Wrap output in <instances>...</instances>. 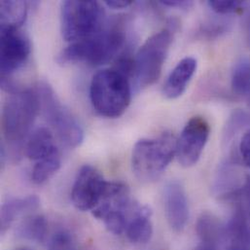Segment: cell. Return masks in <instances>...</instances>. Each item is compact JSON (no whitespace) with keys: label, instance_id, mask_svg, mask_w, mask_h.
<instances>
[{"label":"cell","instance_id":"5bb4252c","mask_svg":"<svg viewBox=\"0 0 250 250\" xmlns=\"http://www.w3.org/2000/svg\"><path fill=\"white\" fill-rule=\"evenodd\" d=\"M151 210L146 206L136 205L125 227L128 241L134 245H146L153 235Z\"/></svg>","mask_w":250,"mask_h":250},{"label":"cell","instance_id":"8fae6325","mask_svg":"<svg viewBox=\"0 0 250 250\" xmlns=\"http://www.w3.org/2000/svg\"><path fill=\"white\" fill-rule=\"evenodd\" d=\"M164 206L169 227L182 232L189 220V205L186 192L178 181H169L164 189Z\"/></svg>","mask_w":250,"mask_h":250},{"label":"cell","instance_id":"836d02e7","mask_svg":"<svg viewBox=\"0 0 250 250\" xmlns=\"http://www.w3.org/2000/svg\"></svg>","mask_w":250,"mask_h":250},{"label":"cell","instance_id":"f546056e","mask_svg":"<svg viewBox=\"0 0 250 250\" xmlns=\"http://www.w3.org/2000/svg\"><path fill=\"white\" fill-rule=\"evenodd\" d=\"M243 193L246 198V203H247V208L249 211V216L250 219V175H248L243 187Z\"/></svg>","mask_w":250,"mask_h":250},{"label":"cell","instance_id":"4dcf8cb0","mask_svg":"<svg viewBox=\"0 0 250 250\" xmlns=\"http://www.w3.org/2000/svg\"><path fill=\"white\" fill-rule=\"evenodd\" d=\"M213 250V249H210V248H208V247H206V246H203V245H201L200 247H198L197 248V250Z\"/></svg>","mask_w":250,"mask_h":250},{"label":"cell","instance_id":"f1b7e54d","mask_svg":"<svg viewBox=\"0 0 250 250\" xmlns=\"http://www.w3.org/2000/svg\"><path fill=\"white\" fill-rule=\"evenodd\" d=\"M105 4L109 8L113 9H124L132 4V1L129 0H106Z\"/></svg>","mask_w":250,"mask_h":250},{"label":"cell","instance_id":"5b68a950","mask_svg":"<svg viewBox=\"0 0 250 250\" xmlns=\"http://www.w3.org/2000/svg\"><path fill=\"white\" fill-rule=\"evenodd\" d=\"M104 10L92 0H67L62 5V34L68 42L87 39L104 28Z\"/></svg>","mask_w":250,"mask_h":250},{"label":"cell","instance_id":"30bf717a","mask_svg":"<svg viewBox=\"0 0 250 250\" xmlns=\"http://www.w3.org/2000/svg\"><path fill=\"white\" fill-rule=\"evenodd\" d=\"M31 51L28 38L20 28L1 26V78H10L27 62Z\"/></svg>","mask_w":250,"mask_h":250},{"label":"cell","instance_id":"d6a6232c","mask_svg":"<svg viewBox=\"0 0 250 250\" xmlns=\"http://www.w3.org/2000/svg\"><path fill=\"white\" fill-rule=\"evenodd\" d=\"M247 101H248V103H249V104H250V99H249V100H247Z\"/></svg>","mask_w":250,"mask_h":250},{"label":"cell","instance_id":"9c48e42d","mask_svg":"<svg viewBox=\"0 0 250 250\" xmlns=\"http://www.w3.org/2000/svg\"><path fill=\"white\" fill-rule=\"evenodd\" d=\"M209 134L210 125L205 118L196 116L188 121L176 142V156L181 166L190 167L199 162Z\"/></svg>","mask_w":250,"mask_h":250},{"label":"cell","instance_id":"d6986e66","mask_svg":"<svg viewBox=\"0 0 250 250\" xmlns=\"http://www.w3.org/2000/svg\"><path fill=\"white\" fill-rule=\"evenodd\" d=\"M48 231L47 220L43 215H28L18 225L16 235L23 240L41 243L45 240Z\"/></svg>","mask_w":250,"mask_h":250},{"label":"cell","instance_id":"603a6c76","mask_svg":"<svg viewBox=\"0 0 250 250\" xmlns=\"http://www.w3.org/2000/svg\"><path fill=\"white\" fill-rule=\"evenodd\" d=\"M249 124H250V117L246 112L241 110L234 112L226 125V129L224 132L225 142H229V140L232 139L239 130Z\"/></svg>","mask_w":250,"mask_h":250},{"label":"cell","instance_id":"4316f807","mask_svg":"<svg viewBox=\"0 0 250 250\" xmlns=\"http://www.w3.org/2000/svg\"><path fill=\"white\" fill-rule=\"evenodd\" d=\"M240 153L244 163L250 167V128L242 137L240 143Z\"/></svg>","mask_w":250,"mask_h":250},{"label":"cell","instance_id":"6da1fadb","mask_svg":"<svg viewBox=\"0 0 250 250\" xmlns=\"http://www.w3.org/2000/svg\"><path fill=\"white\" fill-rule=\"evenodd\" d=\"M125 44L124 20L119 18L97 34L72 43L58 56L57 62L62 65L88 63L103 65L118 59Z\"/></svg>","mask_w":250,"mask_h":250},{"label":"cell","instance_id":"ac0fdd59","mask_svg":"<svg viewBox=\"0 0 250 250\" xmlns=\"http://www.w3.org/2000/svg\"><path fill=\"white\" fill-rule=\"evenodd\" d=\"M240 177L238 174V168L236 164L232 162H226L221 165L217 175L214 179L213 189L215 194L224 199L235 197L240 189Z\"/></svg>","mask_w":250,"mask_h":250},{"label":"cell","instance_id":"cb8c5ba5","mask_svg":"<svg viewBox=\"0 0 250 250\" xmlns=\"http://www.w3.org/2000/svg\"><path fill=\"white\" fill-rule=\"evenodd\" d=\"M74 239L67 230L57 231L48 243V250H74Z\"/></svg>","mask_w":250,"mask_h":250},{"label":"cell","instance_id":"e0dca14e","mask_svg":"<svg viewBox=\"0 0 250 250\" xmlns=\"http://www.w3.org/2000/svg\"><path fill=\"white\" fill-rule=\"evenodd\" d=\"M39 203L36 196L11 199L5 202L1 207V233L4 234L20 216L37 209Z\"/></svg>","mask_w":250,"mask_h":250},{"label":"cell","instance_id":"52a82bcc","mask_svg":"<svg viewBox=\"0 0 250 250\" xmlns=\"http://www.w3.org/2000/svg\"><path fill=\"white\" fill-rule=\"evenodd\" d=\"M40 111L45 120L57 133L60 140L69 148H76L84 140V130L73 114L60 102L47 82L36 86Z\"/></svg>","mask_w":250,"mask_h":250},{"label":"cell","instance_id":"4fadbf2b","mask_svg":"<svg viewBox=\"0 0 250 250\" xmlns=\"http://www.w3.org/2000/svg\"><path fill=\"white\" fill-rule=\"evenodd\" d=\"M226 250H250V220L240 207L226 225Z\"/></svg>","mask_w":250,"mask_h":250},{"label":"cell","instance_id":"44dd1931","mask_svg":"<svg viewBox=\"0 0 250 250\" xmlns=\"http://www.w3.org/2000/svg\"><path fill=\"white\" fill-rule=\"evenodd\" d=\"M231 86L237 96L250 99V61L247 58H242L236 62L232 71Z\"/></svg>","mask_w":250,"mask_h":250},{"label":"cell","instance_id":"ba28073f","mask_svg":"<svg viewBox=\"0 0 250 250\" xmlns=\"http://www.w3.org/2000/svg\"><path fill=\"white\" fill-rule=\"evenodd\" d=\"M109 183L94 167H82L71 191L74 207L82 211L93 210L105 196Z\"/></svg>","mask_w":250,"mask_h":250},{"label":"cell","instance_id":"8992f818","mask_svg":"<svg viewBox=\"0 0 250 250\" xmlns=\"http://www.w3.org/2000/svg\"><path fill=\"white\" fill-rule=\"evenodd\" d=\"M173 39V28L155 33L140 47L133 58L132 77L137 90L153 85L160 77Z\"/></svg>","mask_w":250,"mask_h":250},{"label":"cell","instance_id":"7402d4cb","mask_svg":"<svg viewBox=\"0 0 250 250\" xmlns=\"http://www.w3.org/2000/svg\"><path fill=\"white\" fill-rule=\"evenodd\" d=\"M62 165L59 149L44 159L37 161L33 169L31 178L36 184H43L48 181L60 169Z\"/></svg>","mask_w":250,"mask_h":250},{"label":"cell","instance_id":"d4e9b609","mask_svg":"<svg viewBox=\"0 0 250 250\" xmlns=\"http://www.w3.org/2000/svg\"><path fill=\"white\" fill-rule=\"evenodd\" d=\"M208 6L217 14L220 15H228V14H234L241 10H243L247 2L245 1H234V0H212L208 2Z\"/></svg>","mask_w":250,"mask_h":250},{"label":"cell","instance_id":"277c9868","mask_svg":"<svg viewBox=\"0 0 250 250\" xmlns=\"http://www.w3.org/2000/svg\"><path fill=\"white\" fill-rule=\"evenodd\" d=\"M9 95L2 110V131L8 142L20 145L30 132L40 111L39 97L36 89L23 88Z\"/></svg>","mask_w":250,"mask_h":250},{"label":"cell","instance_id":"83f0119b","mask_svg":"<svg viewBox=\"0 0 250 250\" xmlns=\"http://www.w3.org/2000/svg\"><path fill=\"white\" fill-rule=\"evenodd\" d=\"M160 3L167 7L180 8V9H188L193 5L192 1H179V0H166V1H161Z\"/></svg>","mask_w":250,"mask_h":250},{"label":"cell","instance_id":"ffe728a7","mask_svg":"<svg viewBox=\"0 0 250 250\" xmlns=\"http://www.w3.org/2000/svg\"><path fill=\"white\" fill-rule=\"evenodd\" d=\"M27 4L24 1H1L0 21L1 26L20 28L25 21Z\"/></svg>","mask_w":250,"mask_h":250},{"label":"cell","instance_id":"7c38bea8","mask_svg":"<svg viewBox=\"0 0 250 250\" xmlns=\"http://www.w3.org/2000/svg\"><path fill=\"white\" fill-rule=\"evenodd\" d=\"M197 61L193 57H187L181 60L169 73L165 83V97L175 100L182 96L197 70Z\"/></svg>","mask_w":250,"mask_h":250},{"label":"cell","instance_id":"484cf974","mask_svg":"<svg viewBox=\"0 0 250 250\" xmlns=\"http://www.w3.org/2000/svg\"><path fill=\"white\" fill-rule=\"evenodd\" d=\"M227 26L226 23H218V22H211L206 24L202 29L201 32L203 35L207 37H212V36H218L221 33H223L226 30Z\"/></svg>","mask_w":250,"mask_h":250},{"label":"cell","instance_id":"9a60e30c","mask_svg":"<svg viewBox=\"0 0 250 250\" xmlns=\"http://www.w3.org/2000/svg\"><path fill=\"white\" fill-rule=\"evenodd\" d=\"M196 232L203 246L217 250L226 243V226L213 214L203 213L196 224Z\"/></svg>","mask_w":250,"mask_h":250},{"label":"cell","instance_id":"1f68e13d","mask_svg":"<svg viewBox=\"0 0 250 250\" xmlns=\"http://www.w3.org/2000/svg\"><path fill=\"white\" fill-rule=\"evenodd\" d=\"M32 250L31 249H28V248H24V247H21V248H17L15 250Z\"/></svg>","mask_w":250,"mask_h":250},{"label":"cell","instance_id":"3957f363","mask_svg":"<svg viewBox=\"0 0 250 250\" xmlns=\"http://www.w3.org/2000/svg\"><path fill=\"white\" fill-rule=\"evenodd\" d=\"M176 142L170 132H164L157 138L138 140L131 155V168L135 177L143 183L159 179L176 155Z\"/></svg>","mask_w":250,"mask_h":250},{"label":"cell","instance_id":"2e32d148","mask_svg":"<svg viewBox=\"0 0 250 250\" xmlns=\"http://www.w3.org/2000/svg\"><path fill=\"white\" fill-rule=\"evenodd\" d=\"M58 147L55 145L54 136L51 130L45 126L34 129L27 138L24 146L26 157L33 161H40L55 152Z\"/></svg>","mask_w":250,"mask_h":250},{"label":"cell","instance_id":"7a4b0ae2","mask_svg":"<svg viewBox=\"0 0 250 250\" xmlns=\"http://www.w3.org/2000/svg\"><path fill=\"white\" fill-rule=\"evenodd\" d=\"M90 99L93 107L102 116H122L131 100L129 78L115 68L100 70L93 76Z\"/></svg>","mask_w":250,"mask_h":250}]
</instances>
